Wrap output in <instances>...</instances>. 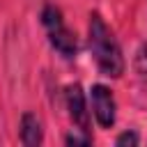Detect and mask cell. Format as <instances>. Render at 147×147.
<instances>
[{
    "label": "cell",
    "instance_id": "6da1fadb",
    "mask_svg": "<svg viewBox=\"0 0 147 147\" xmlns=\"http://www.w3.org/2000/svg\"><path fill=\"white\" fill-rule=\"evenodd\" d=\"M87 46L90 53L99 67V71L108 78H119L124 74V55L122 48L115 39V34L110 32V28L106 25V21L101 18L99 11L90 14V28H87Z\"/></svg>",
    "mask_w": 147,
    "mask_h": 147
},
{
    "label": "cell",
    "instance_id": "7a4b0ae2",
    "mask_svg": "<svg viewBox=\"0 0 147 147\" xmlns=\"http://www.w3.org/2000/svg\"><path fill=\"white\" fill-rule=\"evenodd\" d=\"M41 23L46 28V34H48V41L51 46L64 55V57H74L76 51H78V41H76V34L67 28L64 18H62V11L55 7V5H46L41 9Z\"/></svg>",
    "mask_w": 147,
    "mask_h": 147
},
{
    "label": "cell",
    "instance_id": "3957f363",
    "mask_svg": "<svg viewBox=\"0 0 147 147\" xmlns=\"http://www.w3.org/2000/svg\"><path fill=\"white\" fill-rule=\"evenodd\" d=\"M90 101H92V113L99 122L101 129H110L117 119V106H115V96H113V90L96 83L92 85L90 90Z\"/></svg>",
    "mask_w": 147,
    "mask_h": 147
},
{
    "label": "cell",
    "instance_id": "277c9868",
    "mask_svg": "<svg viewBox=\"0 0 147 147\" xmlns=\"http://www.w3.org/2000/svg\"><path fill=\"white\" fill-rule=\"evenodd\" d=\"M64 99H67V110H69V117H71L74 126L76 129H83V131H90V113H87L83 87L78 83L69 85L64 90Z\"/></svg>",
    "mask_w": 147,
    "mask_h": 147
},
{
    "label": "cell",
    "instance_id": "5b68a950",
    "mask_svg": "<svg viewBox=\"0 0 147 147\" xmlns=\"http://www.w3.org/2000/svg\"><path fill=\"white\" fill-rule=\"evenodd\" d=\"M18 133H21V142L25 147H37L44 140V129H41V122L34 113H23Z\"/></svg>",
    "mask_w": 147,
    "mask_h": 147
},
{
    "label": "cell",
    "instance_id": "8992f818",
    "mask_svg": "<svg viewBox=\"0 0 147 147\" xmlns=\"http://www.w3.org/2000/svg\"><path fill=\"white\" fill-rule=\"evenodd\" d=\"M64 142L67 145H90L92 142V136H90V131H83V129H76L74 126V131L64 138Z\"/></svg>",
    "mask_w": 147,
    "mask_h": 147
},
{
    "label": "cell",
    "instance_id": "52a82bcc",
    "mask_svg": "<svg viewBox=\"0 0 147 147\" xmlns=\"http://www.w3.org/2000/svg\"><path fill=\"white\" fill-rule=\"evenodd\" d=\"M138 142H140V136H138L136 131H124V133H119V136L115 138V145H117V147H122V145H131V147H133V145H138Z\"/></svg>",
    "mask_w": 147,
    "mask_h": 147
}]
</instances>
